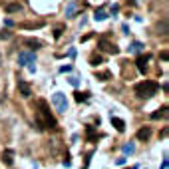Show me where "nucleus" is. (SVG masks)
I'll return each instance as SVG.
<instances>
[{
  "label": "nucleus",
  "mask_w": 169,
  "mask_h": 169,
  "mask_svg": "<svg viewBox=\"0 0 169 169\" xmlns=\"http://www.w3.org/2000/svg\"><path fill=\"white\" fill-rule=\"evenodd\" d=\"M38 110L40 113L36 116V123H38V129H44V127H50V129H58V122L56 117L52 116L50 107L44 100H38Z\"/></svg>",
  "instance_id": "1"
},
{
  "label": "nucleus",
  "mask_w": 169,
  "mask_h": 169,
  "mask_svg": "<svg viewBox=\"0 0 169 169\" xmlns=\"http://www.w3.org/2000/svg\"><path fill=\"white\" fill-rule=\"evenodd\" d=\"M157 90H159V86L155 84V82H151V80H145V82H139V84H135V96L141 97V100H145V97H151V96H155L157 94Z\"/></svg>",
  "instance_id": "2"
},
{
  "label": "nucleus",
  "mask_w": 169,
  "mask_h": 169,
  "mask_svg": "<svg viewBox=\"0 0 169 169\" xmlns=\"http://www.w3.org/2000/svg\"><path fill=\"white\" fill-rule=\"evenodd\" d=\"M52 103H54V107H56L58 113H66L68 112V100H66V96H64L62 92H56V94L52 96Z\"/></svg>",
  "instance_id": "3"
},
{
  "label": "nucleus",
  "mask_w": 169,
  "mask_h": 169,
  "mask_svg": "<svg viewBox=\"0 0 169 169\" xmlns=\"http://www.w3.org/2000/svg\"><path fill=\"white\" fill-rule=\"evenodd\" d=\"M16 88H18L20 97H24V100H28V97L32 96V88H30V84L26 80H18L16 82Z\"/></svg>",
  "instance_id": "4"
},
{
  "label": "nucleus",
  "mask_w": 169,
  "mask_h": 169,
  "mask_svg": "<svg viewBox=\"0 0 169 169\" xmlns=\"http://www.w3.org/2000/svg\"><path fill=\"white\" fill-rule=\"evenodd\" d=\"M36 56L34 52H20L18 54V66H28V64H34Z\"/></svg>",
  "instance_id": "5"
},
{
  "label": "nucleus",
  "mask_w": 169,
  "mask_h": 169,
  "mask_svg": "<svg viewBox=\"0 0 169 169\" xmlns=\"http://www.w3.org/2000/svg\"><path fill=\"white\" fill-rule=\"evenodd\" d=\"M97 46L102 48V50H106V52H110V54H119V48L116 44H112V42H107L106 38H102L100 42H97Z\"/></svg>",
  "instance_id": "6"
},
{
  "label": "nucleus",
  "mask_w": 169,
  "mask_h": 169,
  "mask_svg": "<svg viewBox=\"0 0 169 169\" xmlns=\"http://www.w3.org/2000/svg\"><path fill=\"white\" fill-rule=\"evenodd\" d=\"M4 10H6V14H18V12H22V10H24V6L20 2H10V4L4 6Z\"/></svg>",
  "instance_id": "7"
},
{
  "label": "nucleus",
  "mask_w": 169,
  "mask_h": 169,
  "mask_svg": "<svg viewBox=\"0 0 169 169\" xmlns=\"http://www.w3.org/2000/svg\"><path fill=\"white\" fill-rule=\"evenodd\" d=\"M147 62H149V56H139L137 62H135V64H137V70H139L141 74L147 72Z\"/></svg>",
  "instance_id": "8"
},
{
  "label": "nucleus",
  "mask_w": 169,
  "mask_h": 169,
  "mask_svg": "<svg viewBox=\"0 0 169 169\" xmlns=\"http://www.w3.org/2000/svg\"><path fill=\"white\" fill-rule=\"evenodd\" d=\"M2 161L6 163V165H12L14 163V151L12 149H4L2 151Z\"/></svg>",
  "instance_id": "9"
},
{
  "label": "nucleus",
  "mask_w": 169,
  "mask_h": 169,
  "mask_svg": "<svg viewBox=\"0 0 169 169\" xmlns=\"http://www.w3.org/2000/svg\"><path fill=\"white\" fill-rule=\"evenodd\" d=\"M149 137H151V127H141L137 132V139L139 141H147Z\"/></svg>",
  "instance_id": "10"
},
{
  "label": "nucleus",
  "mask_w": 169,
  "mask_h": 169,
  "mask_svg": "<svg viewBox=\"0 0 169 169\" xmlns=\"http://www.w3.org/2000/svg\"><path fill=\"white\" fill-rule=\"evenodd\" d=\"M112 125L117 129V132H125V122H123V119H119V117L112 116Z\"/></svg>",
  "instance_id": "11"
},
{
  "label": "nucleus",
  "mask_w": 169,
  "mask_h": 169,
  "mask_svg": "<svg viewBox=\"0 0 169 169\" xmlns=\"http://www.w3.org/2000/svg\"><path fill=\"white\" fill-rule=\"evenodd\" d=\"M161 117H167V106H163L161 110H157L155 113H151V119H161Z\"/></svg>",
  "instance_id": "12"
},
{
  "label": "nucleus",
  "mask_w": 169,
  "mask_h": 169,
  "mask_svg": "<svg viewBox=\"0 0 169 169\" xmlns=\"http://www.w3.org/2000/svg\"><path fill=\"white\" fill-rule=\"evenodd\" d=\"M157 30H159V32H157L159 36H167V20H163V22L157 24Z\"/></svg>",
  "instance_id": "13"
},
{
  "label": "nucleus",
  "mask_w": 169,
  "mask_h": 169,
  "mask_svg": "<svg viewBox=\"0 0 169 169\" xmlns=\"http://www.w3.org/2000/svg\"><path fill=\"white\" fill-rule=\"evenodd\" d=\"M26 46H30V48H34V50H36V48L42 46V42L40 40H34V38H28V40H26Z\"/></svg>",
  "instance_id": "14"
},
{
  "label": "nucleus",
  "mask_w": 169,
  "mask_h": 169,
  "mask_svg": "<svg viewBox=\"0 0 169 169\" xmlns=\"http://www.w3.org/2000/svg\"><path fill=\"white\" fill-rule=\"evenodd\" d=\"M94 18L97 20V22H102V20L107 18V12H106V10H96V16H94Z\"/></svg>",
  "instance_id": "15"
},
{
  "label": "nucleus",
  "mask_w": 169,
  "mask_h": 169,
  "mask_svg": "<svg viewBox=\"0 0 169 169\" xmlns=\"http://www.w3.org/2000/svg\"><path fill=\"white\" fill-rule=\"evenodd\" d=\"M74 12H76V2H70L68 8H66V16H68V18H72Z\"/></svg>",
  "instance_id": "16"
},
{
  "label": "nucleus",
  "mask_w": 169,
  "mask_h": 169,
  "mask_svg": "<svg viewBox=\"0 0 169 169\" xmlns=\"http://www.w3.org/2000/svg\"><path fill=\"white\" fill-rule=\"evenodd\" d=\"M96 76H97V80H102V82H107V80L112 78L110 72H100V74H96Z\"/></svg>",
  "instance_id": "17"
},
{
  "label": "nucleus",
  "mask_w": 169,
  "mask_h": 169,
  "mask_svg": "<svg viewBox=\"0 0 169 169\" xmlns=\"http://www.w3.org/2000/svg\"><path fill=\"white\" fill-rule=\"evenodd\" d=\"M141 48H143L141 42H133V44L129 46V50H132V52H141Z\"/></svg>",
  "instance_id": "18"
},
{
  "label": "nucleus",
  "mask_w": 169,
  "mask_h": 169,
  "mask_svg": "<svg viewBox=\"0 0 169 169\" xmlns=\"http://www.w3.org/2000/svg\"><path fill=\"white\" fill-rule=\"evenodd\" d=\"M44 22H36V24H20V28H42Z\"/></svg>",
  "instance_id": "19"
},
{
  "label": "nucleus",
  "mask_w": 169,
  "mask_h": 169,
  "mask_svg": "<svg viewBox=\"0 0 169 169\" xmlns=\"http://www.w3.org/2000/svg\"><path fill=\"white\" fill-rule=\"evenodd\" d=\"M10 38H12V32H8V30L0 32V40H10Z\"/></svg>",
  "instance_id": "20"
},
{
  "label": "nucleus",
  "mask_w": 169,
  "mask_h": 169,
  "mask_svg": "<svg viewBox=\"0 0 169 169\" xmlns=\"http://www.w3.org/2000/svg\"><path fill=\"white\" fill-rule=\"evenodd\" d=\"M133 151H135V145H133V143L123 145V153H133Z\"/></svg>",
  "instance_id": "21"
},
{
  "label": "nucleus",
  "mask_w": 169,
  "mask_h": 169,
  "mask_svg": "<svg viewBox=\"0 0 169 169\" xmlns=\"http://www.w3.org/2000/svg\"><path fill=\"white\" fill-rule=\"evenodd\" d=\"M90 62H92V66H97V64L102 62V56H92V60H90Z\"/></svg>",
  "instance_id": "22"
},
{
  "label": "nucleus",
  "mask_w": 169,
  "mask_h": 169,
  "mask_svg": "<svg viewBox=\"0 0 169 169\" xmlns=\"http://www.w3.org/2000/svg\"><path fill=\"white\" fill-rule=\"evenodd\" d=\"M84 100H88V94H76V102H84Z\"/></svg>",
  "instance_id": "23"
},
{
  "label": "nucleus",
  "mask_w": 169,
  "mask_h": 169,
  "mask_svg": "<svg viewBox=\"0 0 169 169\" xmlns=\"http://www.w3.org/2000/svg\"><path fill=\"white\" fill-rule=\"evenodd\" d=\"M62 32H64V28H62V26H58V28L54 30V38H56V40H58V38L62 36Z\"/></svg>",
  "instance_id": "24"
},
{
  "label": "nucleus",
  "mask_w": 169,
  "mask_h": 169,
  "mask_svg": "<svg viewBox=\"0 0 169 169\" xmlns=\"http://www.w3.org/2000/svg\"><path fill=\"white\" fill-rule=\"evenodd\" d=\"M161 60H163V62H167V60H169V54H167V50H163V52H161Z\"/></svg>",
  "instance_id": "25"
},
{
  "label": "nucleus",
  "mask_w": 169,
  "mask_h": 169,
  "mask_svg": "<svg viewBox=\"0 0 169 169\" xmlns=\"http://www.w3.org/2000/svg\"><path fill=\"white\" fill-rule=\"evenodd\" d=\"M60 72H72V66H62V68H60Z\"/></svg>",
  "instance_id": "26"
},
{
  "label": "nucleus",
  "mask_w": 169,
  "mask_h": 169,
  "mask_svg": "<svg viewBox=\"0 0 169 169\" xmlns=\"http://www.w3.org/2000/svg\"><path fill=\"white\" fill-rule=\"evenodd\" d=\"M70 84H72V86H74V88H78V84H80V82H78V80H76V78H70Z\"/></svg>",
  "instance_id": "27"
},
{
  "label": "nucleus",
  "mask_w": 169,
  "mask_h": 169,
  "mask_svg": "<svg viewBox=\"0 0 169 169\" xmlns=\"http://www.w3.org/2000/svg\"><path fill=\"white\" fill-rule=\"evenodd\" d=\"M28 72H32V74L36 72V66H34V64H28Z\"/></svg>",
  "instance_id": "28"
},
{
  "label": "nucleus",
  "mask_w": 169,
  "mask_h": 169,
  "mask_svg": "<svg viewBox=\"0 0 169 169\" xmlns=\"http://www.w3.org/2000/svg\"><path fill=\"white\" fill-rule=\"evenodd\" d=\"M159 169H167V159H163V163H161V167Z\"/></svg>",
  "instance_id": "29"
},
{
  "label": "nucleus",
  "mask_w": 169,
  "mask_h": 169,
  "mask_svg": "<svg viewBox=\"0 0 169 169\" xmlns=\"http://www.w3.org/2000/svg\"><path fill=\"white\" fill-rule=\"evenodd\" d=\"M2 100H4V96H0V102H2Z\"/></svg>",
  "instance_id": "30"
},
{
  "label": "nucleus",
  "mask_w": 169,
  "mask_h": 169,
  "mask_svg": "<svg viewBox=\"0 0 169 169\" xmlns=\"http://www.w3.org/2000/svg\"><path fill=\"white\" fill-rule=\"evenodd\" d=\"M34 169H38V165H34Z\"/></svg>",
  "instance_id": "31"
}]
</instances>
